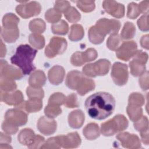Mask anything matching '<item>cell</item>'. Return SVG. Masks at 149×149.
<instances>
[{
    "label": "cell",
    "instance_id": "cell-1",
    "mask_svg": "<svg viewBox=\"0 0 149 149\" xmlns=\"http://www.w3.org/2000/svg\"><path fill=\"white\" fill-rule=\"evenodd\" d=\"M85 108L90 118L103 120L112 114L115 100L108 93L98 92L90 95L85 101Z\"/></svg>",
    "mask_w": 149,
    "mask_h": 149
},
{
    "label": "cell",
    "instance_id": "cell-2",
    "mask_svg": "<svg viewBox=\"0 0 149 149\" xmlns=\"http://www.w3.org/2000/svg\"><path fill=\"white\" fill-rule=\"evenodd\" d=\"M37 53V50L28 44L17 47L15 54L10 58V62L18 66L24 75L29 74L36 69L33 61Z\"/></svg>",
    "mask_w": 149,
    "mask_h": 149
},
{
    "label": "cell",
    "instance_id": "cell-3",
    "mask_svg": "<svg viewBox=\"0 0 149 149\" xmlns=\"http://www.w3.org/2000/svg\"><path fill=\"white\" fill-rule=\"evenodd\" d=\"M128 122L123 115H118L108 121L102 123L101 127V133L105 136H110L118 132L123 131L127 127Z\"/></svg>",
    "mask_w": 149,
    "mask_h": 149
},
{
    "label": "cell",
    "instance_id": "cell-4",
    "mask_svg": "<svg viewBox=\"0 0 149 149\" xmlns=\"http://www.w3.org/2000/svg\"><path fill=\"white\" fill-rule=\"evenodd\" d=\"M111 63L108 60L101 59L94 63L87 64L83 68V74L89 77L104 76L109 71Z\"/></svg>",
    "mask_w": 149,
    "mask_h": 149
},
{
    "label": "cell",
    "instance_id": "cell-5",
    "mask_svg": "<svg viewBox=\"0 0 149 149\" xmlns=\"http://www.w3.org/2000/svg\"><path fill=\"white\" fill-rule=\"evenodd\" d=\"M94 27L98 33L105 37L108 34L117 33L120 29V23L116 20L103 18L98 20Z\"/></svg>",
    "mask_w": 149,
    "mask_h": 149
},
{
    "label": "cell",
    "instance_id": "cell-6",
    "mask_svg": "<svg viewBox=\"0 0 149 149\" xmlns=\"http://www.w3.org/2000/svg\"><path fill=\"white\" fill-rule=\"evenodd\" d=\"M133 56L134 59L129 63L130 72L133 76H141L145 72V63L148 59V55L140 50Z\"/></svg>",
    "mask_w": 149,
    "mask_h": 149
},
{
    "label": "cell",
    "instance_id": "cell-7",
    "mask_svg": "<svg viewBox=\"0 0 149 149\" xmlns=\"http://www.w3.org/2000/svg\"><path fill=\"white\" fill-rule=\"evenodd\" d=\"M67 47L66 40L63 38L59 37H53L49 44L46 47L45 54L48 58H53L56 55L63 54Z\"/></svg>",
    "mask_w": 149,
    "mask_h": 149
},
{
    "label": "cell",
    "instance_id": "cell-8",
    "mask_svg": "<svg viewBox=\"0 0 149 149\" xmlns=\"http://www.w3.org/2000/svg\"><path fill=\"white\" fill-rule=\"evenodd\" d=\"M111 77L116 85H125L128 79L127 65L120 62H115L112 68Z\"/></svg>",
    "mask_w": 149,
    "mask_h": 149
},
{
    "label": "cell",
    "instance_id": "cell-9",
    "mask_svg": "<svg viewBox=\"0 0 149 149\" xmlns=\"http://www.w3.org/2000/svg\"><path fill=\"white\" fill-rule=\"evenodd\" d=\"M5 120L15 126H22L27 123V115L20 109H9L5 115Z\"/></svg>",
    "mask_w": 149,
    "mask_h": 149
},
{
    "label": "cell",
    "instance_id": "cell-10",
    "mask_svg": "<svg viewBox=\"0 0 149 149\" xmlns=\"http://www.w3.org/2000/svg\"><path fill=\"white\" fill-rule=\"evenodd\" d=\"M41 6L37 2H30L27 4L18 5L16 8V12L24 19L39 15L41 12Z\"/></svg>",
    "mask_w": 149,
    "mask_h": 149
},
{
    "label": "cell",
    "instance_id": "cell-11",
    "mask_svg": "<svg viewBox=\"0 0 149 149\" xmlns=\"http://www.w3.org/2000/svg\"><path fill=\"white\" fill-rule=\"evenodd\" d=\"M137 46L134 41L124 42L116 49V56L124 61H127L135 55L137 52Z\"/></svg>",
    "mask_w": 149,
    "mask_h": 149
},
{
    "label": "cell",
    "instance_id": "cell-12",
    "mask_svg": "<svg viewBox=\"0 0 149 149\" xmlns=\"http://www.w3.org/2000/svg\"><path fill=\"white\" fill-rule=\"evenodd\" d=\"M56 138L61 147H62L65 148H76L81 143L80 137L77 132L69 133L66 136H58Z\"/></svg>",
    "mask_w": 149,
    "mask_h": 149
},
{
    "label": "cell",
    "instance_id": "cell-13",
    "mask_svg": "<svg viewBox=\"0 0 149 149\" xmlns=\"http://www.w3.org/2000/svg\"><path fill=\"white\" fill-rule=\"evenodd\" d=\"M23 73L20 69L9 65L7 62L3 60L1 61V77L9 80H17L23 77Z\"/></svg>",
    "mask_w": 149,
    "mask_h": 149
},
{
    "label": "cell",
    "instance_id": "cell-14",
    "mask_svg": "<svg viewBox=\"0 0 149 149\" xmlns=\"http://www.w3.org/2000/svg\"><path fill=\"white\" fill-rule=\"evenodd\" d=\"M116 137L120 141L122 146L125 148H138L141 147L140 141L136 134L126 132L118 134Z\"/></svg>",
    "mask_w": 149,
    "mask_h": 149
},
{
    "label": "cell",
    "instance_id": "cell-15",
    "mask_svg": "<svg viewBox=\"0 0 149 149\" xmlns=\"http://www.w3.org/2000/svg\"><path fill=\"white\" fill-rule=\"evenodd\" d=\"M103 7L108 13L113 17L120 18L124 16L125 8L122 4L115 1H104Z\"/></svg>",
    "mask_w": 149,
    "mask_h": 149
},
{
    "label": "cell",
    "instance_id": "cell-16",
    "mask_svg": "<svg viewBox=\"0 0 149 149\" xmlns=\"http://www.w3.org/2000/svg\"><path fill=\"white\" fill-rule=\"evenodd\" d=\"M37 127L41 133L49 136L56 131V122L54 120L49 119L44 116H42L38 121Z\"/></svg>",
    "mask_w": 149,
    "mask_h": 149
},
{
    "label": "cell",
    "instance_id": "cell-17",
    "mask_svg": "<svg viewBox=\"0 0 149 149\" xmlns=\"http://www.w3.org/2000/svg\"><path fill=\"white\" fill-rule=\"evenodd\" d=\"M1 100L10 105L19 106L23 102V95L20 91L1 93Z\"/></svg>",
    "mask_w": 149,
    "mask_h": 149
},
{
    "label": "cell",
    "instance_id": "cell-18",
    "mask_svg": "<svg viewBox=\"0 0 149 149\" xmlns=\"http://www.w3.org/2000/svg\"><path fill=\"white\" fill-rule=\"evenodd\" d=\"M84 77L83 74L77 70L69 72L67 75L65 84L68 87L72 90H77Z\"/></svg>",
    "mask_w": 149,
    "mask_h": 149
},
{
    "label": "cell",
    "instance_id": "cell-19",
    "mask_svg": "<svg viewBox=\"0 0 149 149\" xmlns=\"http://www.w3.org/2000/svg\"><path fill=\"white\" fill-rule=\"evenodd\" d=\"M65 76V70L60 66H53L48 72V79L51 83L58 85L61 83Z\"/></svg>",
    "mask_w": 149,
    "mask_h": 149
},
{
    "label": "cell",
    "instance_id": "cell-20",
    "mask_svg": "<svg viewBox=\"0 0 149 149\" xmlns=\"http://www.w3.org/2000/svg\"><path fill=\"white\" fill-rule=\"evenodd\" d=\"M20 109H24L27 112H36L39 111L42 107V100L37 98H31L25 102H23L19 106Z\"/></svg>",
    "mask_w": 149,
    "mask_h": 149
},
{
    "label": "cell",
    "instance_id": "cell-21",
    "mask_svg": "<svg viewBox=\"0 0 149 149\" xmlns=\"http://www.w3.org/2000/svg\"><path fill=\"white\" fill-rule=\"evenodd\" d=\"M68 121L71 127L79 129L81 127L84 123V115L81 110L73 111L69 113Z\"/></svg>",
    "mask_w": 149,
    "mask_h": 149
},
{
    "label": "cell",
    "instance_id": "cell-22",
    "mask_svg": "<svg viewBox=\"0 0 149 149\" xmlns=\"http://www.w3.org/2000/svg\"><path fill=\"white\" fill-rule=\"evenodd\" d=\"M35 137L36 135L31 129H24L19 133L17 139L20 143L27 146L29 148L33 144Z\"/></svg>",
    "mask_w": 149,
    "mask_h": 149
},
{
    "label": "cell",
    "instance_id": "cell-23",
    "mask_svg": "<svg viewBox=\"0 0 149 149\" xmlns=\"http://www.w3.org/2000/svg\"><path fill=\"white\" fill-rule=\"evenodd\" d=\"M46 77L44 73L41 70H36L32 73L29 78V84L31 87L41 88L45 83Z\"/></svg>",
    "mask_w": 149,
    "mask_h": 149
},
{
    "label": "cell",
    "instance_id": "cell-24",
    "mask_svg": "<svg viewBox=\"0 0 149 149\" xmlns=\"http://www.w3.org/2000/svg\"><path fill=\"white\" fill-rule=\"evenodd\" d=\"M83 133L85 137L90 140H93L100 136L98 125L95 123H90L83 129Z\"/></svg>",
    "mask_w": 149,
    "mask_h": 149
},
{
    "label": "cell",
    "instance_id": "cell-25",
    "mask_svg": "<svg viewBox=\"0 0 149 149\" xmlns=\"http://www.w3.org/2000/svg\"><path fill=\"white\" fill-rule=\"evenodd\" d=\"M19 19L13 13H7L2 19V27L5 29H14L17 28Z\"/></svg>",
    "mask_w": 149,
    "mask_h": 149
},
{
    "label": "cell",
    "instance_id": "cell-26",
    "mask_svg": "<svg viewBox=\"0 0 149 149\" xmlns=\"http://www.w3.org/2000/svg\"><path fill=\"white\" fill-rule=\"evenodd\" d=\"M94 81L90 79H88L84 77L76 90L79 95H84L87 94V93L94 90Z\"/></svg>",
    "mask_w": 149,
    "mask_h": 149
},
{
    "label": "cell",
    "instance_id": "cell-27",
    "mask_svg": "<svg viewBox=\"0 0 149 149\" xmlns=\"http://www.w3.org/2000/svg\"><path fill=\"white\" fill-rule=\"evenodd\" d=\"M19 31L18 29H5L1 28V36L5 41L7 42H13L19 37Z\"/></svg>",
    "mask_w": 149,
    "mask_h": 149
},
{
    "label": "cell",
    "instance_id": "cell-28",
    "mask_svg": "<svg viewBox=\"0 0 149 149\" xmlns=\"http://www.w3.org/2000/svg\"><path fill=\"white\" fill-rule=\"evenodd\" d=\"M84 34V30L81 25L73 24L71 26L69 38L73 41H79L83 38Z\"/></svg>",
    "mask_w": 149,
    "mask_h": 149
},
{
    "label": "cell",
    "instance_id": "cell-29",
    "mask_svg": "<svg viewBox=\"0 0 149 149\" xmlns=\"http://www.w3.org/2000/svg\"><path fill=\"white\" fill-rule=\"evenodd\" d=\"M30 30L35 34L43 33L45 29L44 22L40 19H36L31 20L29 24Z\"/></svg>",
    "mask_w": 149,
    "mask_h": 149
},
{
    "label": "cell",
    "instance_id": "cell-30",
    "mask_svg": "<svg viewBox=\"0 0 149 149\" xmlns=\"http://www.w3.org/2000/svg\"><path fill=\"white\" fill-rule=\"evenodd\" d=\"M127 113L129 118L133 122L139 119L142 116L143 111L140 107L128 105L127 107Z\"/></svg>",
    "mask_w": 149,
    "mask_h": 149
},
{
    "label": "cell",
    "instance_id": "cell-31",
    "mask_svg": "<svg viewBox=\"0 0 149 149\" xmlns=\"http://www.w3.org/2000/svg\"><path fill=\"white\" fill-rule=\"evenodd\" d=\"M136 32V27L134 25L130 22L125 23L124 27L121 32V37L123 39L127 40L134 37Z\"/></svg>",
    "mask_w": 149,
    "mask_h": 149
},
{
    "label": "cell",
    "instance_id": "cell-32",
    "mask_svg": "<svg viewBox=\"0 0 149 149\" xmlns=\"http://www.w3.org/2000/svg\"><path fill=\"white\" fill-rule=\"evenodd\" d=\"M54 34L65 35L68 32V24L64 20H61L58 23H54L51 27Z\"/></svg>",
    "mask_w": 149,
    "mask_h": 149
},
{
    "label": "cell",
    "instance_id": "cell-33",
    "mask_svg": "<svg viewBox=\"0 0 149 149\" xmlns=\"http://www.w3.org/2000/svg\"><path fill=\"white\" fill-rule=\"evenodd\" d=\"M44 113L48 118L52 119L61 114L62 113V109L59 108V105L48 104L44 109Z\"/></svg>",
    "mask_w": 149,
    "mask_h": 149
},
{
    "label": "cell",
    "instance_id": "cell-34",
    "mask_svg": "<svg viewBox=\"0 0 149 149\" xmlns=\"http://www.w3.org/2000/svg\"><path fill=\"white\" fill-rule=\"evenodd\" d=\"M29 42L34 47L37 49L42 48L45 44V40L44 37L42 36L35 33L30 35Z\"/></svg>",
    "mask_w": 149,
    "mask_h": 149
},
{
    "label": "cell",
    "instance_id": "cell-35",
    "mask_svg": "<svg viewBox=\"0 0 149 149\" xmlns=\"http://www.w3.org/2000/svg\"><path fill=\"white\" fill-rule=\"evenodd\" d=\"M88 34L89 40L91 41V42L95 44H98L101 43L104 41L105 38L98 33L94 26H92L90 29Z\"/></svg>",
    "mask_w": 149,
    "mask_h": 149
},
{
    "label": "cell",
    "instance_id": "cell-36",
    "mask_svg": "<svg viewBox=\"0 0 149 149\" xmlns=\"http://www.w3.org/2000/svg\"><path fill=\"white\" fill-rule=\"evenodd\" d=\"M65 17L72 23H76L80 20V14L74 7H70L65 13Z\"/></svg>",
    "mask_w": 149,
    "mask_h": 149
},
{
    "label": "cell",
    "instance_id": "cell-37",
    "mask_svg": "<svg viewBox=\"0 0 149 149\" xmlns=\"http://www.w3.org/2000/svg\"><path fill=\"white\" fill-rule=\"evenodd\" d=\"M61 13L55 9H49L45 13V17L47 22L51 23H56L61 18Z\"/></svg>",
    "mask_w": 149,
    "mask_h": 149
},
{
    "label": "cell",
    "instance_id": "cell-38",
    "mask_svg": "<svg viewBox=\"0 0 149 149\" xmlns=\"http://www.w3.org/2000/svg\"><path fill=\"white\" fill-rule=\"evenodd\" d=\"M121 42L120 38L117 33L112 34L108 39L107 45L109 49L115 51L119 48V44Z\"/></svg>",
    "mask_w": 149,
    "mask_h": 149
},
{
    "label": "cell",
    "instance_id": "cell-39",
    "mask_svg": "<svg viewBox=\"0 0 149 149\" xmlns=\"http://www.w3.org/2000/svg\"><path fill=\"white\" fill-rule=\"evenodd\" d=\"M17 88V86L13 80L6 79L1 77V91H11L15 90Z\"/></svg>",
    "mask_w": 149,
    "mask_h": 149
},
{
    "label": "cell",
    "instance_id": "cell-40",
    "mask_svg": "<svg viewBox=\"0 0 149 149\" xmlns=\"http://www.w3.org/2000/svg\"><path fill=\"white\" fill-rule=\"evenodd\" d=\"M144 100L143 96L138 93H132L129 96V105L141 107L144 104Z\"/></svg>",
    "mask_w": 149,
    "mask_h": 149
},
{
    "label": "cell",
    "instance_id": "cell-41",
    "mask_svg": "<svg viewBox=\"0 0 149 149\" xmlns=\"http://www.w3.org/2000/svg\"><path fill=\"white\" fill-rule=\"evenodd\" d=\"M26 93L29 98H37L42 100L44 97V91L41 88L29 87L27 88Z\"/></svg>",
    "mask_w": 149,
    "mask_h": 149
},
{
    "label": "cell",
    "instance_id": "cell-42",
    "mask_svg": "<svg viewBox=\"0 0 149 149\" xmlns=\"http://www.w3.org/2000/svg\"><path fill=\"white\" fill-rule=\"evenodd\" d=\"M66 100V97L61 93H56L51 95L49 100L48 104H55L56 105H61L65 103Z\"/></svg>",
    "mask_w": 149,
    "mask_h": 149
},
{
    "label": "cell",
    "instance_id": "cell-43",
    "mask_svg": "<svg viewBox=\"0 0 149 149\" xmlns=\"http://www.w3.org/2000/svg\"><path fill=\"white\" fill-rule=\"evenodd\" d=\"M136 122L134 124V128L139 131V132H143L148 130V119L146 116H143L142 118L140 120L135 121Z\"/></svg>",
    "mask_w": 149,
    "mask_h": 149
},
{
    "label": "cell",
    "instance_id": "cell-44",
    "mask_svg": "<svg viewBox=\"0 0 149 149\" xmlns=\"http://www.w3.org/2000/svg\"><path fill=\"white\" fill-rule=\"evenodd\" d=\"M140 13L141 12L140 11V9L137 4L134 3L133 2L129 4L128 11L127 14V16L128 17L132 19H134L136 18Z\"/></svg>",
    "mask_w": 149,
    "mask_h": 149
},
{
    "label": "cell",
    "instance_id": "cell-45",
    "mask_svg": "<svg viewBox=\"0 0 149 149\" xmlns=\"http://www.w3.org/2000/svg\"><path fill=\"white\" fill-rule=\"evenodd\" d=\"M97 52L95 49L93 48L87 49L84 52H82V57L84 62H90L96 59L97 57Z\"/></svg>",
    "mask_w": 149,
    "mask_h": 149
},
{
    "label": "cell",
    "instance_id": "cell-46",
    "mask_svg": "<svg viewBox=\"0 0 149 149\" xmlns=\"http://www.w3.org/2000/svg\"><path fill=\"white\" fill-rule=\"evenodd\" d=\"M86 3L85 4L84 1H77V6L84 12H90L94 9L95 5L94 1H86Z\"/></svg>",
    "mask_w": 149,
    "mask_h": 149
},
{
    "label": "cell",
    "instance_id": "cell-47",
    "mask_svg": "<svg viewBox=\"0 0 149 149\" xmlns=\"http://www.w3.org/2000/svg\"><path fill=\"white\" fill-rule=\"evenodd\" d=\"M70 62L73 66H80L83 65L84 62L82 57V52L77 51L74 53L71 57Z\"/></svg>",
    "mask_w": 149,
    "mask_h": 149
},
{
    "label": "cell",
    "instance_id": "cell-48",
    "mask_svg": "<svg viewBox=\"0 0 149 149\" xmlns=\"http://www.w3.org/2000/svg\"><path fill=\"white\" fill-rule=\"evenodd\" d=\"M65 103V105L67 108H76L79 106L77 102V96L74 93L71 94L67 98H66Z\"/></svg>",
    "mask_w": 149,
    "mask_h": 149
},
{
    "label": "cell",
    "instance_id": "cell-49",
    "mask_svg": "<svg viewBox=\"0 0 149 149\" xmlns=\"http://www.w3.org/2000/svg\"><path fill=\"white\" fill-rule=\"evenodd\" d=\"M2 129L6 133L10 134H15L18 130L17 126L12 125L5 120L2 124Z\"/></svg>",
    "mask_w": 149,
    "mask_h": 149
},
{
    "label": "cell",
    "instance_id": "cell-50",
    "mask_svg": "<svg viewBox=\"0 0 149 149\" xmlns=\"http://www.w3.org/2000/svg\"><path fill=\"white\" fill-rule=\"evenodd\" d=\"M40 148H61V146L59 145L56 137H55L48 139V140L45 142V143H44L43 146H41Z\"/></svg>",
    "mask_w": 149,
    "mask_h": 149
},
{
    "label": "cell",
    "instance_id": "cell-51",
    "mask_svg": "<svg viewBox=\"0 0 149 149\" xmlns=\"http://www.w3.org/2000/svg\"><path fill=\"white\" fill-rule=\"evenodd\" d=\"M70 4L68 1H56L55 5V9L61 13L65 12L69 8Z\"/></svg>",
    "mask_w": 149,
    "mask_h": 149
},
{
    "label": "cell",
    "instance_id": "cell-52",
    "mask_svg": "<svg viewBox=\"0 0 149 149\" xmlns=\"http://www.w3.org/2000/svg\"><path fill=\"white\" fill-rule=\"evenodd\" d=\"M148 15L147 14L146 16H143L140 19H139L137 21V24L140 29L142 31H148Z\"/></svg>",
    "mask_w": 149,
    "mask_h": 149
},
{
    "label": "cell",
    "instance_id": "cell-53",
    "mask_svg": "<svg viewBox=\"0 0 149 149\" xmlns=\"http://www.w3.org/2000/svg\"><path fill=\"white\" fill-rule=\"evenodd\" d=\"M45 139L43 137L40 135H36L34 139V140L33 144L29 147V148H36L40 147V146L42 145V143L44 142Z\"/></svg>",
    "mask_w": 149,
    "mask_h": 149
},
{
    "label": "cell",
    "instance_id": "cell-54",
    "mask_svg": "<svg viewBox=\"0 0 149 149\" xmlns=\"http://www.w3.org/2000/svg\"><path fill=\"white\" fill-rule=\"evenodd\" d=\"M11 141V137L9 136H8L7 134H3L2 132L1 133V143H5V144H6L5 143L9 144Z\"/></svg>",
    "mask_w": 149,
    "mask_h": 149
},
{
    "label": "cell",
    "instance_id": "cell-55",
    "mask_svg": "<svg viewBox=\"0 0 149 149\" xmlns=\"http://www.w3.org/2000/svg\"><path fill=\"white\" fill-rule=\"evenodd\" d=\"M141 137L142 139V141L144 144L146 145L148 144V130L143 132H141Z\"/></svg>",
    "mask_w": 149,
    "mask_h": 149
}]
</instances>
